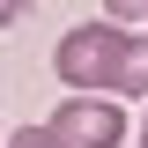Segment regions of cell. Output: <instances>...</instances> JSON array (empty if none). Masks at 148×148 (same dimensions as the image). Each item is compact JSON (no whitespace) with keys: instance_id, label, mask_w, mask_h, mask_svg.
Instances as JSON below:
<instances>
[{"instance_id":"cell-1","label":"cell","mask_w":148,"mask_h":148,"mask_svg":"<svg viewBox=\"0 0 148 148\" xmlns=\"http://www.w3.org/2000/svg\"><path fill=\"white\" fill-rule=\"evenodd\" d=\"M52 74L82 96H148V37L119 22H82L52 45Z\"/></svg>"},{"instance_id":"cell-2","label":"cell","mask_w":148,"mask_h":148,"mask_svg":"<svg viewBox=\"0 0 148 148\" xmlns=\"http://www.w3.org/2000/svg\"><path fill=\"white\" fill-rule=\"evenodd\" d=\"M45 126L59 133V148H126V111H119V96H82L74 89Z\"/></svg>"},{"instance_id":"cell-3","label":"cell","mask_w":148,"mask_h":148,"mask_svg":"<svg viewBox=\"0 0 148 148\" xmlns=\"http://www.w3.org/2000/svg\"><path fill=\"white\" fill-rule=\"evenodd\" d=\"M104 22H119V30H141V37H148V0H111Z\"/></svg>"},{"instance_id":"cell-4","label":"cell","mask_w":148,"mask_h":148,"mask_svg":"<svg viewBox=\"0 0 148 148\" xmlns=\"http://www.w3.org/2000/svg\"><path fill=\"white\" fill-rule=\"evenodd\" d=\"M0 148H59V133H52V126H15Z\"/></svg>"},{"instance_id":"cell-5","label":"cell","mask_w":148,"mask_h":148,"mask_svg":"<svg viewBox=\"0 0 148 148\" xmlns=\"http://www.w3.org/2000/svg\"><path fill=\"white\" fill-rule=\"evenodd\" d=\"M22 15V0H0V30H8V22H15Z\"/></svg>"},{"instance_id":"cell-6","label":"cell","mask_w":148,"mask_h":148,"mask_svg":"<svg viewBox=\"0 0 148 148\" xmlns=\"http://www.w3.org/2000/svg\"><path fill=\"white\" fill-rule=\"evenodd\" d=\"M141 148H148V119H141Z\"/></svg>"},{"instance_id":"cell-7","label":"cell","mask_w":148,"mask_h":148,"mask_svg":"<svg viewBox=\"0 0 148 148\" xmlns=\"http://www.w3.org/2000/svg\"><path fill=\"white\" fill-rule=\"evenodd\" d=\"M0 141H8V133H0Z\"/></svg>"}]
</instances>
